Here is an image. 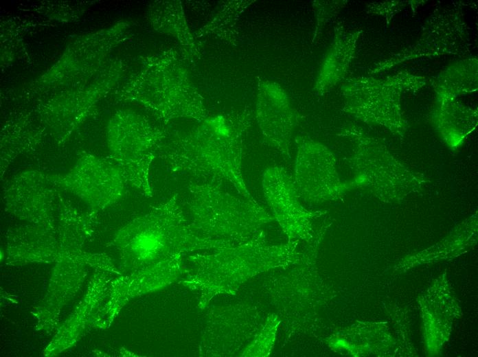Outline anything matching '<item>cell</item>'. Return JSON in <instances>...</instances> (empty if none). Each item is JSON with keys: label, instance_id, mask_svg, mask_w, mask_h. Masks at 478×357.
<instances>
[{"label": "cell", "instance_id": "cell-7", "mask_svg": "<svg viewBox=\"0 0 478 357\" xmlns=\"http://www.w3.org/2000/svg\"><path fill=\"white\" fill-rule=\"evenodd\" d=\"M424 80L408 73H399L385 80L357 77L342 87L347 112L367 122L380 123V113L399 115V102L403 91L422 87Z\"/></svg>", "mask_w": 478, "mask_h": 357}, {"label": "cell", "instance_id": "cell-10", "mask_svg": "<svg viewBox=\"0 0 478 357\" xmlns=\"http://www.w3.org/2000/svg\"><path fill=\"white\" fill-rule=\"evenodd\" d=\"M256 108L257 119L263 135L270 144L289 158L291 139L297 117L286 93L275 82H263Z\"/></svg>", "mask_w": 478, "mask_h": 357}, {"label": "cell", "instance_id": "cell-8", "mask_svg": "<svg viewBox=\"0 0 478 357\" xmlns=\"http://www.w3.org/2000/svg\"><path fill=\"white\" fill-rule=\"evenodd\" d=\"M294 184L299 196L319 202L337 195L341 187L332 152L309 137L295 138Z\"/></svg>", "mask_w": 478, "mask_h": 357}, {"label": "cell", "instance_id": "cell-13", "mask_svg": "<svg viewBox=\"0 0 478 357\" xmlns=\"http://www.w3.org/2000/svg\"><path fill=\"white\" fill-rule=\"evenodd\" d=\"M343 1H315L313 7L315 9L317 15V27L315 29V36L313 40L319 34V32L321 30L326 21L329 20L336 11L339 9Z\"/></svg>", "mask_w": 478, "mask_h": 357}, {"label": "cell", "instance_id": "cell-9", "mask_svg": "<svg viewBox=\"0 0 478 357\" xmlns=\"http://www.w3.org/2000/svg\"><path fill=\"white\" fill-rule=\"evenodd\" d=\"M264 197L283 230L290 239L310 237L311 213L299 201L293 180L281 167L268 168L262 181Z\"/></svg>", "mask_w": 478, "mask_h": 357}, {"label": "cell", "instance_id": "cell-4", "mask_svg": "<svg viewBox=\"0 0 478 357\" xmlns=\"http://www.w3.org/2000/svg\"><path fill=\"white\" fill-rule=\"evenodd\" d=\"M286 247L266 246L262 233H258L232 246L187 255L183 259L182 283L198 294V306L204 310L214 297L236 289Z\"/></svg>", "mask_w": 478, "mask_h": 357}, {"label": "cell", "instance_id": "cell-11", "mask_svg": "<svg viewBox=\"0 0 478 357\" xmlns=\"http://www.w3.org/2000/svg\"><path fill=\"white\" fill-rule=\"evenodd\" d=\"M183 258V256H177L115 279L112 282L109 302L110 316H115L130 299L165 287L181 278Z\"/></svg>", "mask_w": 478, "mask_h": 357}, {"label": "cell", "instance_id": "cell-2", "mask_svg": "<svg viewBox=\"0 0 478 357\" xmlns=\"http://www.w3.org/2000/svg\"><path fill=\"white\" fill-rule=\"evenodd\" d=\"M249 119L245 113L209 120L171 146L164 154L169 170L203 181L227 182L241 196L253 199L242 172V138Z\"/></svg>", "mask_w": 478, "mask_h": 357}, {"label": "cell", "instance_id": "cell-12", "mask_svg": "<svg viewBox=\"0 0 478 357\" xmlns=\"http://www.w3.org/2000/svg\"><path fill=\"white\" fill-rule=\"evenodd\" d=\"M361 31L346 32L335 28L333 41L325 56L318 73L315 90L323 94L333 87L345 75L353 58Z\"/></svg>", "mask_w": 478, "mask_h": 357}, {"label": "cell", "instance_id": "cell-3", "mask_svg": "<svg viewBox=\"0 0 478 357\" xmlns=\"http://www.w3.org/2000/svg\"><path fill=\"white\" fill-rule=\"evenodd\" d=\"M187 189V217L206 239L231 246L253 238L272 220L253 199L231 194L217 183L194 182Z\"/></svg>", "mask_w": 478, "mask_h": 357}, {"label": "cell", "instance_id": "cell-5", "mask_svg": "<svg viewBox=\"0 0 478 357\" xmlns=\"http://www.w3.org/2000/svg\"><path fill=\"white\" fill-rule=\"evenodd\" d=\"M157 139L148 123L133 114L119 113L109 124V144L114 163L126 182L147 197L153 194L150 170Z\"/></svg>", "mask_w": 478, "mask_h": 357}, {"label": "cell", "instance_id": "cell-6", "mask_svg": "<svg viewBox=\"0 0 478 357\" xmlns=\"http://www.w3.org/2000/svg\"><path fill=\"white\" fill-rule=\"evenodd\" d=\"M48 176L60 189L78 196L94 211L119 200L126 183L114 162L91 154L79 158L67 173Z\"/></svg>", "mask_w": 478, "mask_h": 357}, {"label": "cell", "instance_id": "cell-1", "mask_svg": "<svg viewBox=\"0 0 478 357\" xmlns=\"http://www.w3.org/2000/svg\"><path fill=\"white\" fill-rule=\"evenodd\" d=\"M112 244L122 266L130 273L177 256L227 247L201 237L194 230L177 195L120 229Z\"/></svg>", "mask_w": 478, "mask_h": 357}]
</instances>
